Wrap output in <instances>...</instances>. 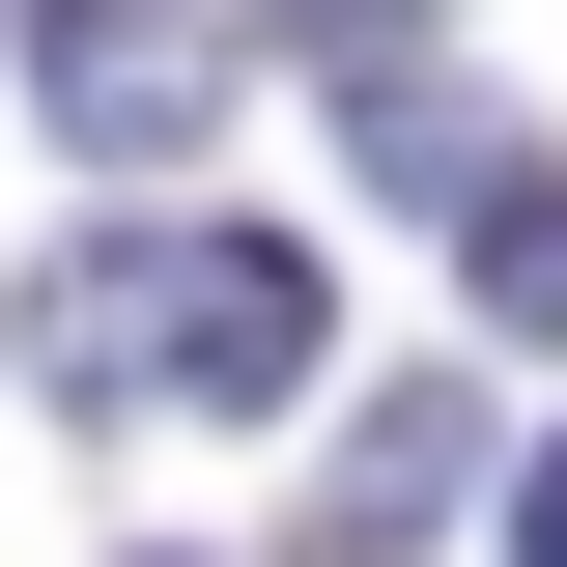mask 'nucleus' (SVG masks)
<instances>
[{
  "label": "nucleus",
  "mask_w": 567,
  "mask_h": 567,
  "mask_svg": "<svg viewBox=\"0 0 567 567\" xmlns=\"http://www.w3.org/2000/svg\"><path fill=\"white\" fill-rule=\"evenodd\" d=\"M0 369L58 425H114V398H312L341 369V284L284 256V227H114V256H58L0 312Z\"/></svg>",
  "instance_id": "f257e3e1"
},
{
  "label": "nucleus",
  "mask_w": 567,
  "mask_h": 567,
  "mask_svg": "<svg viewBox=\"0 0 567 567\" xmlns=\"http://www.w3.org/2000/svg\"><path fill=\"white\" fill-rule=\"evenodd\" d=\"M227 85H256V29H227V0H29V114L114 142V171L227 142Z\"/></svg>",
  "instance_id": "f03ea898"
},
{
  "label": "nucleus",
  "mask_w": 567,
  "mask_h": 567,
  "mask_svg": "<svg viewBox=\"0 0 567 567\" xmlns=\"http://www.w3.org/2000/svg\"><path fill=\"white\" fill-rule=\"evenodd\" d=\"M454 284H483V341H567V171H483V256Z\"/></svg>",
  "instance_id": "7ed1b4c3"
},
{
  "label": "nucleus",
  "mask_w": 567,
  "mask_h": 567,
  "mask_svg": "<svg viewBox=\"0 0 567 567\" xmlns=\"http://www.w3.org/2000/svg\"><path fill=\"white\" fill-rule=\"evenodd\" d=\"M284 58H341V85H398V0H256Z\"/></svg>",
  "instance_id": "20e7f679"
},
{
  "label": "nucleus",
  "mask_w": 567,
  "mask_h": 567,
  "mask_svg": "<svg viewBox=\"0 0 567 567\" xmlns=\"http://www.w3.org/2000/svg\"><path fill=\"white\" fill-rule=\"evenodd\" d=\"M511 567H567V454H511Z\"/></svg>",
  "instance_id": "39448f33"
}]
</instances>
